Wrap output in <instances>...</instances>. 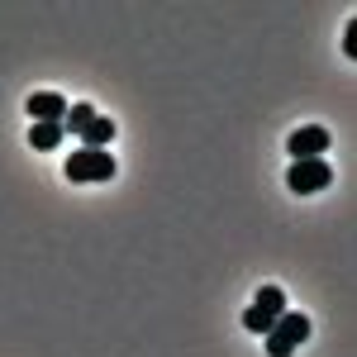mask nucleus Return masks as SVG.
I'll return each mask as SVG.
<instances>
[{
  "label": "nucleus",
  "instance_id": "423d86ee",
  "mask_svg": "<svg viewBox=\"0 0 357 357\" xmlns=\"http://www.w3.org/2000/svg\"><path fill=\"white\" fill-rule=\"evenodd\" d=\"M24 110L33 114V124H62V114H67V100H62L57 91H33Z\"/></svg>",
  "mask_w": 357,
  "mask_h": 357
},
{
  "label": "nucleus",
  "instance_id": "9d476101",
  "mask_svg": "<svg viewBox=\"0 0 357 357\" xmlns=\"http://www.w3.org/2000/svg\"><path fill=\"white\" fill-rule=\"evenodd\" d=\"M343 48H348V57H357V24H348V43Z\"/></svg>",
  "mask_w": 357,
  "mask_h": 357
},
{
  "label": "nucleus",
  "instance_id": "0eeeda50",
  "mask_svg": "<svg viewBox=\"0 0 357 357\" xmlns=\"http://www.w3.org/2000/svg\"><path fill=\"white\" fill-rule=\"evenodd\" d=\"M110 138H114V119L96 114V119H91V129L82 134V143L91 148V153H105V143H110Z\"/></svg>",
  "mask_w": 357,
  "mask_h": 357
},
{
  "label": "nucleus",
  "instance_id": "1a4fd4ad",
  "mask_svg": "<svg viewBox=\"0 0 357 357\" xmlns=\"http://www.w3.org/2000/svg\"><path fill=\"white\" fill-rule=\"evenodd\" d=\"M29 143H33L38 153H53L57 143H62V124H33V129H29Z\"/></svg>",
  "mask_w": 357,
  "mask_h": 357
},
{
  "label": "nucleus",
  "instance_id": "39448f33",
  "mask_svg": "<svg viewBox=\"0 0 357 357\" xmlns=\"http://www.w3.org/2000/svg\"><path fill=\"white\" fill-rule=\"evenodd\" d=\"M286 153H291V162H310V158H324L329 153V129H319V124H305L291 134L286 143Z\"/></svg>",
  "mask_w": 357,
  "mask_h": 357
},
{
  "label": "nucleus",
  "instance_id": "6e6552de",
  "mask_svg": "<svg viewBox=\"0 0 357 357\" xmlns=\"http://www.w3.org/2000/svg\"><path fill=\"white\" fill-rule=\"evenodd\" d=\"M91 119H96V105H67V114H62V134L82 138L86 129H91Z\"/></svg>",
  "mask_w": 357,
  "mask_h": 357
},
{
  "label": "nucleus",
  "instance_id": "f03ea898",
  "mask_svg": "<svg viewBox=\"0 0 357 357\" xmlns=\"http://www.w3.org/2000/svg\"><path fill=\"white\" fill-rule=\"evenodd\" d=\"M305 338H310V314L286 310V314L272 324V333H267V357H291Z\"/></svg>",
  "mask_w": 357,
  "mask_h": 357
},
{
  "label": "nucleus",
  "instance_id": "f257e3e1",
  "mask_svg": "<svg viewBox=\"0 0 357 357\" xmlns=\"http://www.w3.org/2000/svg\"><path fill=\"white\" fill-rule=\"evenodd\" d=\"M286 310H291V305H286V291H281V286H262V291L252 296V305L243 310V329L248 333H272V324Z\"/></svg>",
  "mask_w": 357,
  "mask_h": 357
},
{
  "label": "nucleus",
  "instance_id": "20e7f679",
  "mask_svg": "<svg viewBox=\"0 0 357 357\" xmlns=\"http://www.w3.org/2000/svg\"><path fill=\"white\" fill-rule=\"evenodd\" d=\"M333 181V172H329V158H310V162H291V172H286V186L296 195H314V191H324Z\"/></svg>",
  "mask_w": 357,
  "mask_h": 357
},
{
  "label": "nucleus",
  "instance_id": "7ed1b4c3",
  "mask_svg": "<svg viewBox=\"0 0 357 357\" xmlns=\"http://www.w3.org/2000/svg\"><path fill=\"white\" fill-rule=\"evenodd\" d=\"M110 176H114V158H110V153H91V148L67 153V181H77V186H96V181H110Z\"/></svg>",
  "mask_w": 357,
  "mask_h": 357
}]
</instances>
